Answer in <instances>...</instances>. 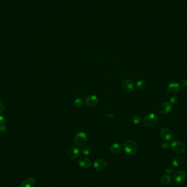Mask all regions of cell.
<instances>
[{
	"label": "cell",
	"instance_id": "1",
	"mask_svg": "<svg viewBox=\"0 0 187 187\" xmlns=\"http://www.w3.org/2000/svg\"><path fill=\"white\" fill-rule=\"evenodd\" d=\"M123 150L129 155H135L138 152V146L134 141L129 140L124 144Z\"/></svg>",
	"mask_w": 187,
	"mask_h": 187
},
{
	"label": "cell",
	"instance_id": "2",
	"mask_svg": "<svg viewBox=\"0 0 187 187\" xmlns=\"http://www.w3.org/2000/svg\"><path fill=\"white\" fill-rule=\"evenodd\" d=\"M157 121V117L154 113H149L143 119V122L147 127H152L156 124Z\"/></svg>",
	"mask_w": 187,
	"mask_h": 187
},
{
	"label": "cell",
	"instance_id": "3",
	"mask_svg": "<svg viewBox=\"0 0 187 187\" xmlns=\"http://www.w3.org/2000/svg\"><path fill=\"white\" fill-rule=\"evenodd\" d=\"M74 141L77 145L79 146L83 145L87 141V136L86 133L82 131L77 133L74 136Z\"/></svg>",
	"mask_w": 187,
	"mask_h": 187
},
{
	"label": "cell",
	"instance_id": "4",
	"mask_svg": "<svg viewBox=\"0 0 187 187\" xmlns=\"http://www.w3.org/2000/svg\"><path fill=\"white\" fill-rule=\"evenodd\" d=\"M172 150L178 154H181L185 152V145L178 141H175L171 143V145Z\"/></svg>",
	"mask_w": 187,
	"mask_h": 187
},
{
	"label": "cell",
	"instance_id": "5",
	"mask_svg": "<svg viewBox=\"0 0 187 187\" xmlns=\"http://www.w3.org/2000/svg\"><path fill=\"white\" fill-rule=\"evenodd\" d=\"M160 136L162 140L166 142L170 141L173 137V134L172 131L167 128H163L160 131Z\"/></svg>",
	"mask_w": 187,
	"mask_h": 187
},
{
	"label": "cell",
	"instance_id": "6",
	"mask_svg": "<svg viewBox=\"0 0 187 187\" xmlns=\"http://www.w3.org/2000/svg\"><path fill=\"white\" fill-rule=\"evenodd\" d=\"M79 154V150L78 148L76 146H70L67 150V156L70 159H76L78 157Z\"/></svg>",
	"mask_w": 187,
	"mask_h": 187
},
{
	"label": "cell",
	"instance_id": "7",
	"mask_svg": "<svg viewBox=\"0 0 187 187\" xmlns=\"http://www.w3.org/2000/svg\"><path fill=\"white\" fill-rule=\"evenodd\" d=\"M123 88L127 93H131L135 89V84L130 79H125L123 82L122 83Z\"/></svg>",
	"mask_w": 187,
	"mask_h": 187
},
{
	"label": "cell",
	"instance_id": "8",
	"mask_svg": "<svg viewBox=\"0 0 187 187\" xmlns=\"http://www.w3.org/2000/svg\"><path fill=\"white\" fill-rule=\"evenodd\" d=\"M94 167L97 171H103L107 167V162L102 159H97L94 162Z\"/></svg>",
	"mask_w": 187,
	"mask_h": 187
},
{
	"label": "cell",
	"instance_id": "9",
	"mask_svg": "<svg viewBox=\"0 0 187 187\" xmlns=\"http://www.w3.org/2000/svg\"><path fill=\"white\" fill-rule=\"evenodd\" d=\"M187 177L186 173L183 171H178L175 172L173 176V180L177 183H180L183 182Z\"/></svg>",
	"mask_w": 187,
	"mask_h": 187
},
{
	"label": "cell",
	"instance_id": "10",
	"mask_svg": "<svg viewBox=\"0 0 187 187\" xmlns=\"http://www.w3.org/2000/svg\"><path fill=\"white\" fill-rule=\"evenodd\" d=\"M172 104L170 102H164L160 105L159 108V110L161 114H166L171 112V111H172Z\"/></svg>",
	"mask_w": 187,
	"mask_h": 187
},
{
	"label": "cell",
	"instance_id": "11",
	"mask_svg": "<svg viewBox=\"0 0 187 187\" xmlns=\"http://www.w3.org/2000/svg\"><path fill=\"white\" fill-rule=\"evenodd\" d=\"M98 97L96 95H90L86 97V105L90 107H94L96 106L98 103Z\"/></svg>",
	"mask_w": 187,
	"mask_h": 187
},
{
	"label": "cell",
	"instance_id": "12",
	"mask_svg": "<svg viewBox=\"0 0 187 187\" xmlns=\"http://www.w3.org/2000/svg\"><path fill=\"white\" fill-rule=\"evenodd\" d=\"M180 84L176 82H172L169 84L167 87V90L169 93L171 94H175L179 92L180 90Z\"/></svg>",
	"mask_w": 187,
	"mask_h": 187
},
{
	"label": "cell",
	"instance_id": "13",
	"mask_svg": "<svg viewBox=\"0 0 187 187\" xmlns=\"http://www.w3.org/2000/svg\"><path fill=\"white\" fill-rule=\"evenodd\" d=\"M92 161L91 160L86 157H82L80 158L78 160V165L83 168H88L91 166Z\"/></svg>",
	"mask_w": 187,
	"mask_h": 187
},
{
	"label": "cell",
	"instance_id": "14",
	"mask_svg": "<svg viewBox=\"0 0 187 187\" xmlns=\"http://www.w3.org/2000/svg\"><path fill=\"white\" fill-rule=\"evenodd\" d=\"M35 183L36 181L34 177H29L22 183L19 187H34Z\"/></svg>",
	"mask_w": 187,
	"mask_h": 187
},
{
	"label": "cell",
	"instance_id": "15",
	"mask_svg": "<svg viewBox=\"0 0 187 187\" xmlns=\"http://www.w3.org/2000/svg\"><path fill=\"white\" fill-rule=\"evenodd\" d=\"M182 162H183V159L181 157L177 155L173 158L172 164L175 167H179L182 165Z\"/></svg>",
	"mask_w": 187,
	"mask_h": 187
},
{
	"label": "cell",
	"instance_id": "16",
	"mask_svg": "<svg viewBox=\"0 0 187 187\" xmlns=\"http://www.w3.org/2000/svg\"><path fill=\"white\" fill-rule=\"evenodd\" d=\"M121 145L119 143H115L111 145L110 147V151L113 154H117L121 151Z\"/></svg>",
	"mask_w": 187,
	"mask_h": 187
},
{
	"label": "cell",
	"instance_id": "17",
	"mask_svg": "<svg viewBox=\"0 0 187 187\" xmlns=\"http://www.w3.org/2000/svg\"><path fill=\"white\" fill-rule=\"evenodd\" d=\"M161 181L164 185H169L171 182V178L169 175H162L161 177Z\"/></svg>",
	"mask_w": 187,
	"mask_h": 187
},
{
	"label": "cell",
	"instance_id": "18",
	"mask_svg": "<svg viewBox=\"0 0 187 187\" xmlns=\"http://www.w3.org/2000/svg\"><path fill=\"white\" fill-rule=\"evenodd\" d=\"M145 82L143 80H139L136 83V88L138 90H142L143 89H144L145 87Z\"/></svg>",
	"mask_w": 187,
	"mask_h": 187
},
{
	"label": "cell",
	"instance_id": "19",
	"mask_svg": "<svg viewBox=\"0 0 187 187\" xmlns=\"http://www.w3.org/2000/svg\"><path fill=\"white\" fill-rule=\"evenodd\" d=\"M81 152L84 155H88L91 153V148L88 145H84L81 148Z\"/></svg>",
	"mask_w": 187,
	"mask_h": 187
},
{
	"label": "cell",
	"instance_id": "20",
	"mask_svg": "<svg viewBox=\"0 0 187 187\" xmlns=\"http://www.w3.org/2000/svg\"><path fill=\"white\" fill-rule=\"evenodd\" d=\"M142 121V118L139 115H135L132 117V121L136 125L140 124Z\"/></svg>",
	"mask_w": 187,
	"mask_h": 187
},
{
	"label": "cell",
	"instance_id": "21",
	"mask_svg": "<svg viewBox=\"0 0 187 187\" xmlns=\"http://www.w3.org/2000/svg\"><path fill=\"white\" fill-rule=\"evenodd\" d=\"M84 101L83 99L78 98L74 101V105L77 107H81L83 105Z\"/></svg>",
	"mask_w": 187,
	"mask_h": 187
},
{
	"label": "cell",
	"instance_id": "22",
	"mask_svg": "<svg viewBox=\"0 0 187 187\" xmlns=\"http://www.w3.org/2000/svg\"><path fill=\"white\" fill-rule=\"evenodd\" d=\"M179 101L178 97L177 96H173L170 98V103L171 104H177Z\"/></svg>",
	"mask_w": 187,
	"mask_h": 187
},
{
	"label": "cell",
	"instance_id": "23",
	"mask_svg": "<svg viewBox=\"0 0 187 187\" xmlns=\"http://www.w3.org/2000/svg\"><path fill=\"white\" fill-rule=\"evenodd\" d=\"M180 86H182L183 88H185L187 86V79H182L180 82Z\"/></svg>",
	"mask_w": 187,
	"mask_h": 187
},
{
	"label": "cell",
	"instance_id": "24",
	"mask_svg": "<svg viewBox=\"0 0 187 187\" xmlns=\"http://www.w3.org/2000/svg\"><path fill=\"white\" fill-rule=\"evenodd\" d=\"M5 109V103L3 102L2 101L0 100V113L3 112Z\"/></svg>",
	"mask_w": 187,
	"mask_h": 187
},
{
	"label": "cell",
	"instance_id": "25",
	"mask_svg": "<svg viewBox=\"0 0 187 187\" xmlns=\"http://www.w3.org/2000/svg\"><path fill=\"white\" fill-rule=\"evenodd\" d=\"M165 171L167 174L170 175V174H171L173 172V169L171 168V167H168V168L165 169Z\"/></svg>",
	"mask_w": 187,
	"mask_h": 187
},
{
	"label": "cell",
	"instance_id": "26",
	"mask_svg": "<svg viewBox=\"0 0 187 187\" xmlns=\"http://www.w3.org/2000/svg\"><path fill=\"white\" fill-rule=\"evenodd\" d=\"M161 147H162L163 149H168V148H169V147H170V145H169V144L168 143H162V145H161Z\"/></svg>",
	"mask_w": 187,
	"mask_h": 187
},
{
	"label": "cell",
	"instance_id": "27",
	"mask_svg": "<svg viewBox=\"0 0 187 187\" xmlns=\"http://www.w3.org/2000/svg\"><path fill=\"white\" fill-rule=\"evenodd\" d=\"M5 117L4 116L0 115V125H2L3 123H5Z\"/></svg>",
	"mask_w": 187,
	"mask_h": 187
},
{
	"label": "cell",
	"instance_id": "28",
	"mask_svg": "<svg viewBox=\"0 0 187 187\" xmlns=\"http://www.w3.org/2000/svg\"><path fill=\"white\" fill-rule=\"evenodd\" d=\"M6 126L5 125H1L0 126V131L1 132H5V131H6Z\"/></svg>",
	"mask_w": 187,
	"mask_h": 187
},
{
	"label": "cell",
	"instance_id": "29",
	"mask_svg": "<svg viewBox=\"0 0 187 187\" xmlns=\"http://www.w3.org/2000/svg\"><path fill=\"white\" fill-rule=\"evenodd\" d=\"M186 22H187V18H186Z\"/></svg>",
	"mask_w": 187,
	"mask_h": 187
}]
</instances>
